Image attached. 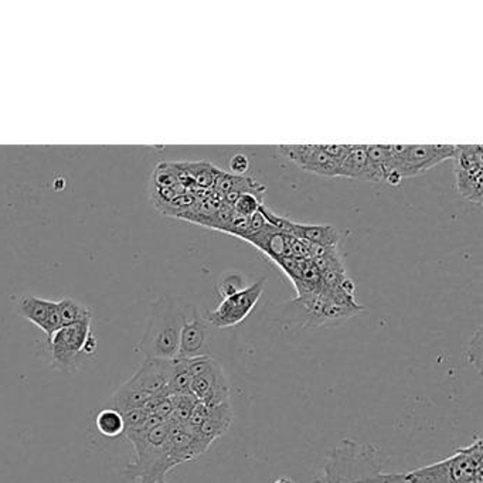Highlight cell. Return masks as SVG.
I'll return each instance as SVG.
<instances>
[{
  "label": "cell",
  "mask_w": 483,
  "mask_h": 483,
  "mask_svg": "<svg viewBox=\"0 0 483 483\" xmlns=\"http://www.w3.org/2000/svg\"><path fill=\"white\" fill-rule=\"evenodd\" d=\"M377 447L343 439L328 455L316 483H406L404 473L381 472Z\"/></svg>",
  "instance_id": "6da1fadb"
},
{
  "label": "cell",
  "mask_w": 483,
  "mask_h": 483,
  "mask_svg": "<svg viewBox=\"0 0 483 483\" xmlns=\"http://www.w3.org/2000/svg\"><path fill=\"white\" fill-rule=\"evenodd\" d=\"M187 302L160 296L151 307V315L138 351L145 358L173 360L179 355L181 332L183 328Z\"/></svg>",
  "instance_id": "7a4b0ae2"
},
{
  "label": "cell",
  "mask_w": 483,
  "mask_h": 483,
  "mask_svg": "<svg viewBox=\"0 0 483 483\" xmlns=\"http://www.w3.org/2000/svg\"><path fill=\"white\" fill-rule=\"evenodd\" d=\"M134 445L135 461L130 462L123 475L139 479L141 483H167L166 476L174 468L169 457V427L162 422L149 431L123 434Z\"/></svg>",
  "instance_id": "3957f363"
},
{
  "label": "cell",
  "mask_w": 483,
  "mask_h": 483,
  "mask_svg": "<svg viewBox=\"0 0 483 483\" xmlns=\"http://www.w3.org/2000/svg\"><path fill=\"white\" fill-rule=\"evenodd\" d=\"M406 483H483L482 438L452 457L404 473Z\"/></svg>",
  "instance_id": "277c9868"
},
{
  "label": "cell",
  "mask_w": 483,
  "mask_h": 483,
  "mask_svg": "<svg viewBox=\"0 0 483 483\" xmlns=\"http://www.w3.org/2000/svg\"><path fill=\"white\" fill-rule=\"evenodd\" d=\"M455 145H388L387 178L390 186H399L403 179L420 176L429 169L452 159Z\"/></svg>",
  "instance_id": "5b68a950"
},
{
  "label": "cell",
  "mask_w": 483,
  "mask_h": 483,
  "mask_svg": "<svg viewBox=\"0 0 483 483\" xmlns=\"http://www.w3.org/2000/svg\"><path fill=\"white\" fill-rule=\"evenodd\" d=\"M47 342L52 353L50 366L64 373L77 371L84 359L93 356L97 350L93 318L63 326Z\"/></svg>",
  "instance_id": "8992f818"
},
{
  "label": "cell",
  "mask_w": 483,
  "mask_h": 483,
  "mask_svg": "<svg viewBox=\"0 0 483 483\" xmlns=\"http://www.w3.org/2000/svg\"><path fill=\"white\" fill-rule=\"evenodd\" d=\"M266 289V278H262L247 286L244 291L229 296L220 302L213 311H208L203 318L213 328H231L241 323L255 307Z\"/></svg>",
  "instance_id": "52a82bcc"
},
{
  "label": "cell",
  "mask_w": 483,
  "mask_h": 483,
  "mask_svg": "<svg viewBox=\"0 0 483 483\" xmlns=\"http://www.w3.org/2000/svg\"><path fill=\"white\" fill-rule=\"evenodd\" d=\"M277 151L302 170L326 178L340 176V162L333 159L323 145H281Z\"/></svg>",
  "instance_id": "ba28073f"
},
{
  "label": "cell",
  "mask_w": 483,
  "mask_h": 483,
  "mask_svg": "<svg viewBox=\"0 0 483 483\" xmlns=\"http://www.w3.org/2000/svg\"><path fill=\"white\" fill-rule=\"evenodd\" d=\"M210 325L200 315L197 307L187 305L183 328L181 332L179 359H194L210 356Z\"/></svg>",
  "instance_id": "9c48e42d"
},
{
  "label": "cell",
  "mask_w": 483,
  "mask_h": 483,
  "mask_svg": "<svg viewBox=\"0 0 483 483\" xmlns=\"http://www.w3.org/2000/svg\"><path fill=\"white\" fill-rule=\"evenodd\" d=\"M230 383L224 369L217 359L203 374L192 378L190 392L194 399L207 407L230 403Z\"/></svg>",
  "instance_id": "30bf717a"
},
{
  "label": "cell",
  "mask_w": 483,
  "mask_h": 483,
  "mask_svg": "<svg viewBox=\"0 0 483 483\" xmlns=\"http://www.w3.org/2000/svg\"><path fill=\"white\" fill-rule=\"evenodd\" d=\"M17 314L36 325L47 336V340L63 328L57 300L23 295L17 299Z\"/></svg>",
  "instance_id": "8fae6325"
},
{
  "label": "cell",
  "mask_w": 483,
  "mask_h": 483,
  "mask_svg": "<svg viewBox=\"0 0 483 483\" xmlns=\"http://www.w3.org/2000/svg\"><path fill=\"white\" fill-rule=\"evenodd\" d=\"M171 367H173V360L145 358V360L142 362L137 373L132 376L125 384L135 390L144 391L149 395L159 394L167 390Z\"/></svg>",
  "instance_id": "7c38bea8"
},
{
  "label": "cell",
  "mask_w": 483,
  "mask_h": 483,
  "mask_svg": "<svg viewBox=\"0 0 483 483\" xmlns=\"http://www.w3.org/2000/svg\"><path fill=\"white\" fill-rule=\"evenodd\" d=\"M233 418H234V414H233L231 403H226L217 407H208L207 418L197 429H193V431L200 441H203L206 445L210 447L217 438H220L223 434L227 432V429L233 424Z\"/></svg>",
  "instance_id": "4fadbf2b"
},
{
  "label": "cell",
  "mask_w": 483,
  "mask_h": 483,
  "mask_svg": "<svg viewBox=\"0 0 483 483\" xmlns=\"http://www.w3.org/2000/svg\"><path fill=\"white\" fill-rule=\"evenodd\" d=\"M340 176L347 179L369 182L366 145H351L340 163Z\"/></svg>",
  "instance_id": "5bb4252c"
},
{
  "label": "cell",
  "mask_w": 483,
  "mask_h": 483,
  "mask_svg": "<svg viewBox=\"0 0 483 483\" xmlns=\"http://www.w3.org/2000/svg\"><path fill=\"white\" fill-rule=\"evenodd\" d=\"M455 171V187L463 199L473 204L482 206V183H483V167L454 170Z\"/></svg>",
  "instance_id": "9a60e30c"
},
{
  "label": "cell",
  "mask_w": 483,
  "mask_h": 483,
  "mask_svg": "<svg viewBox=\"0 0 483 483\" xmlns=\"http://www.w3.org/2000/svg\"><path fill=\"white\" fill-rule=\"evenodd\" d=\"M151 399V395L132 388L129 385H126L125 383L112 394V397L108 401V407L122 413L130 411V410H137V408H144V406L146 404V401Z\"/></svg>",
  "instance_id": "2e32d148"
},
{
  "label": "cell",
  "mask_w": 483,
  "mask_h": 483,
  "mask_svg": "<svg viewBox=\"0 0 483 483\" xmlns=\"http://www.w3.org/2000/svg\"><path fill=\"white\" fill-rule=\"evenodd\" d=\"M57 305L63 326L74 325L85 319H91L94 315L90 307L74 300L72 298H63L57 300Z\"/></svg>",
  "instance_id": "e0dca14e"
},
{
  "label": "cell",
  "mask_w": 483,
  "mask_h": 483,
  "mask_svg": "<svg viewBox=\"0 0 483 483\" xmlns=\"http://www.w3.org/2000/svg\"><path fill=\"white\" fill-rule=\"evenodd\" d=\"M192 387V376L187 370L186 360L176 358L173 359V367H171V374L170 380L167 384V391L170 395H185V394H192L190 392Z\"/></svg>",
  "instance_id": "ac0fdd59"
},
{
  "label": "cell",
  "mask_w": 483,
  "mask_h": 483,
  "mask_svg": "<svg viewBox=\"0 0 483 483\" xmlns=\"http://www.w3.org/2000/svg\"><path fill=\"white\" fill-rule=\"evenodd\" d=\"M186 170L189 171L190 178L194 182V186L199 189H210L214 186L217 178L223 170L217 169L213 163L208 162H196V163H185Z\"/></svg>",
  "instance_id": "d6986e66"
},
{
  "label": "cell",
  "mask_w": 483,
  "mask_h": 483,
  "mask_svg": "<svg viewBox=\"0 0 483 483\" xmlns=\"http://www.w3.org/2000/svg\"><path fill=\"white\" fill-rule=\"evenodd\" d=\"M95 425L100 434L107 438H116L123 435L125 432L122 414L111 407H107L98 413L95 418Z\"/></svg>",
  "instance_id": "ffe728a7"
},
{
  "label": "cell",
  "mask_w": 483,
  "mask_h": 483,
  "mask_svg": "<svg viewBox=\"0 0 483 483\" xmlns=\"http://www.w3.org/2000/svg\"><path fill=\"white\" fill-rule=\"evenodd\" d=\"M454 170H468L483 167V156L480 145H455L452 156Z\"/></svg>",
  "instance_id": "44dd1931"
},
{
  "label": "cell",
  "mask_w": 483,
  "mask_h": 483,
  "mask_svg": "<svg viewBox=\"0 0 483 483\" xmlns=\"http://www.w3.org/2000/svg\"><path fill=\"white\" fill-rule=\"evenodd\" d=\"M245 288V278L240 273H229L223 275L217 284V292L222 299L233 296Z\"/></svg>",
  "instance_id": "7402d4cb"
},
{
  "label": "cell",
  "mask_w": 483,
  "mask_h": 483,
  "mask_svg": "<svg viewBox=\"0 0 483 483\" xmlns=\"http://www.w3.org/2000/svg\"><path fill=\"white\" fill-rule=\"evenodd\" d=\"M262 204H263L262 197L251 194V193H244V194L238 196V199L234 201L233 210H234V214L247 218V217H251L252 214L258 213V210Z\"/></svg>",
  "instance_id": "603a6c76"
},
{
  "label": "cell",
  "mask_w": 483,
  "mask_h": 483,
  "mask_svg": "<svg viewBox=\"0 0 483 483\" xmlns=\"http://www.w3.org/2000/svg\"><path fill=\"white\" fill-rule=\"evenodd\" d=\"M148 415L149 414L144 408H137V410L122 413L123 424H125V432H134V431L141 429L144 427Z\"/></svg>",
  "instance_id": "cb8c5ba5"
},
{
  "label": "cell",
  "mask_w": 483,
  "mask_h": 483,
  "mask_svg": "<svg viewBox=\"0 0 483 483\" xmlns=\"http://www.w3.org/2000/svg\"><path fill=\"white\" fill-rule=\"evenodd\" d=\"M229 167H230V173L234 176H245V173L250 170L251 167V160L245 153H236L231 156L230 162H229Z\"/></svg>",
  "instance_id": "d4e9b609"
},
{
  "label": "cell",
  "mask_w": 483,
  "mask_h": 483,
  "mask_svg": "<svg viewBox=\"0 0 483 483\" xmlns=\"http://www.w3.org/2000/svg\"><path fill=\"white\" fill-rule=\"evenodd\" d=\"M469 350H470L469 358H472L470 363L473 362V359H476L475 367L480 371V362H482V335H480V329L475 333V336H473V339L470 342Z\"/></svg>",
  "instance_id": "484cf974"
},
{
  "label": "cell",
  "mask_w": 483,
  "mask_h": 483,
  "mask_svg": "<svg viewBox=\"0 0 483 483\" xmlns=\"http://www.w3.org/2000/svg\"><path fill=\"white\" fill-rule=\"evenodd\" d=\"M275 483H293V482L291 479H288V477H279V479L275 480Z\"/></svg>",
  "instance_id": "4316f807"
}]
</instances>
